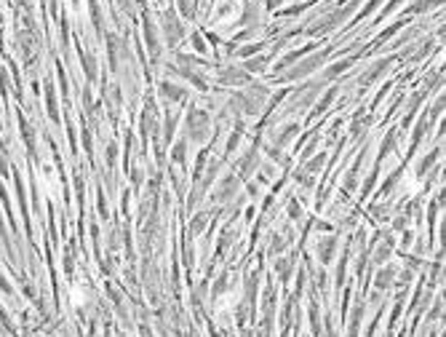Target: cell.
I'll return each mask as SVG.
<instances>
[{"instance_id":"6da1fadb","label":"cell","mask_w":446,"mask_h":337,"mask_svg":"<svg viewBox=\"0 0 446 337\" xmlns=\"http://www.w3.org/2000/svg\"><path fill=\"white\" fill-rule=\"evenodd\" d=\"M356 6H358V0H350L347 6H339V8H334V11H328V14H323L318 21H313V25L308 27V35H323V32H328V30L339 27V25H342V21L356 11Z\"/></svg>"},{"instance_id":"7a4b0ae2","label":"cell","mask_w":446,"mask_h":337,"mask_svg":"<svg viewBox=\"0 0 446 337\" xmlns=\"http://www.w3.org/2000/svg\"><path fill=\"white\" fill-rule=\"evenodd\" d=\"M208 126H211V121H208V115L203 110L193 107L190 113H187V139H190V142H198V145L206 142Z\"/></svg>"},{"instance_id":"3957f363","label":"cell","mask_w":446,"mask_h":337,"mask_svg":"<svg viewBox=\"0 0 446 337\" xmlns=\"http://www.w3.org/2000/svg\"><path fill=\"white\" fill-rule=\"evenodd\" d=\"M328 54H332V49H323V51H318V54H313V56H308V59H304L302 64H297V67H291L289 70V73L286 75H280L278 80H280V83H289V80H297V78H304V75H308V73H313V70L315 67H321V62L326 59V56Z\"/></svg>"},{"instance_id":"277c9868","label":"cell","mask_w":446,"mask_h":337,"mask_svg":"<svg viewBox=\"0 0 446 337\" xmlns=\"http://www.w3.org/2000/svg\"><path fill=\"white\" fill-rule=\"evenodd\" d=\"M163 38H166L169 46H177L184 38V25L177 19V14H174L171 8L163 14Z\"/></svg>"},{"instance_id":"5b68a950","label":"cell","mask_w":446,"mask_h":337,"mask_svg":"<svg viewBox=\"0 0 446 337\" xmlns=\"http://www.w3.org/2000/svg\"><path fill=\"white\" fill-rule=\"evenodd\" d=\"M142 27H145V40H147V49L150 54L158 59V54H160V43H158V32H155V25H152V19L145 14L142 16Z\"/></svg>"},{"instance_id":"8992f818","label":"cell","mask_w":446,"mask_h":337,"mask_svg":"<svg viewBox=\"0 0 446 337\" xmlns=\"http://www.w3.org/2000/svg\"><path fill=\"white\" fill-rule=\"evenodd\" d=\"M246 73L243 70H236V67H227V70H222L219 73V83H225V86H238V83H246Z\"/></svg>"},{"instance_id":"52a82bcc","label":"cell","mask_w":446,"mask_h":337,"mask_svg":"<svg viewBox=\"0 0 446 337\" xmlns=\"http://www.w3.org/2000/svg\"><path fill=\"white\" fill-rule=\"evenodd\" d=\"M78 56H80V64H83V70H86L88 80L93 83V80L99 78V73H97V59H93V56H91L88 51H83V49H80V46H78Z\"/></svg>"},{"instance_id":"ba28073f","label":"cell","mask_w":446,"mask_h":337,"mask_svg":"<svg viewBox=\"0 0 446 337\" xmlns=\"http://www.w3.org/2000/svg\"><path fill=\"white\" fill-rule=\"evenodd\" d=\"M45 107H49V118L59 121V110H56V94H54V83L45 80Z\"/></svg>"},{"instance_id":"9c48e42d","label":"cell","mask_w":446,"mask_h":337,"mask_svg":"<svg viewBox=\"0 0 446 337\" xmlns=\"http://www.w3.org/2000/svg\"><path fill=\"white\" fill-rule=\"evenodd\" d=\"M160 94L171 99V102H184L187 99V91L179 88V86H174V83H160Z\"/></svg>"},{"instance_id":"30bf717a","label":"cell","mask_w":446,"mask_h":337,"mask_svg":"<svg viewBox=\"0 0 446 337\" xmlns=\"http://www.w3.org/2000/svg\"><path fill=\"white\" fill-rule=\"evenodd\" d=\"M438 6H443V0H414L406 11H409V14H425V11L438 8Z\"/></svg>"},{"instance_id":"8fae6325","label":"cell","mask_w":446,"mask_h":337,"mask_svg":"<svg viewBox=\"0 0 446 337\" xmlns=\"http://www.w3.org/2000/svg\"><path fill=\"white\" fill-rule=\"evenodd\" d=\"M334 249H337V236L323 238V241L318 243V254H321V260L328 262V260H332V254H334Z\"/></svg>"},{"instance_id":"7c38bea8","label":"cell","mask_w":446,"mask_h":337,"mask_svg":"<svg viewBox=\"0 0 446 337\" xmlns=\"http://www.w3.org/2000/svg\"><path fill=\"white\" fill-rule=\"evenodd\" d=\"M236 188H238V179H236V177H227L225 182H222V188H219V193H217V198H219V201L232 198V193H236Z\"/></svg>"},{"instance_id":"4fadbf2b","label":"cell","mask_w":446,"mask_h":337,"mask_svg":"<svg viewBox=\"0 0 446 337\" xmlns=\"http://www.w3.org/2000/svg\"><path fill=\"white\" fill-rule=\"evenodd\" d=\"M291 268H294V257H284V260H278V262H275V273L284 278V281H289Z\"/></svg>"},{"instance_id":"5bb4252c","label":"cell","mask_w":446,"mask_h":337,"mask_svg":"<svg viewBox=\"0 0 446 337\" xmlns=\"http://www.w3.org/2000/svg\"><path fill=\"white\" fill-rule=\"evenodd\" d=\"M393 284V271L385 268L382 273H377V281H374V292H382V289H387Z\"/></svg>"},{"instance_id":"9a60e30c","label":"cell","mask_w":446,"mask_h":337,"mask_svg":"<svg viewBox=\"0 0 446 337\" xmlns=\"http://www.w3.org/2000/svg\"><path fill=\"white\" fill-rule=\"evenodd\" d=\"M171 158H174V164H184L187 161V139H179L177 142V147H174V153H171Z\"/></svg>"},{"instance_id":"2e32d148","label":"cell","mask_w":446,"mask_h":337,"mask_svg":"<svg viewBox=\"0 0 446 337\" xmlns=\"http://www.w3.org/2000/svg\"><path fill=\"white\" fill-rule=\"evenodd\" d=\"M390 249H393V238H385L380 246H377V254H374V260H377V262H385L387 257H390Z\"/></svg>"},{"instance_id":"e0dca14e","label":"cell","mask_w":446,"mask_h":337,"mask_svg":"<svg viewBox=\"0 0 446 337\" xmlns=\"http://www.w3.org/2000/svg\"><path fill=\"white\" fill-rule=\"evenodd\" d=\"M438 153H441V150H438V147H433V150H430V153H428L425 158H422V161H419V166H417V174H425V171H428V169L433 166V161H436V158H438Z\"/></svg>"},{"instance_id":"ac0fdd59","label":"cell","mask_w":446,"mask_h":337,"mask_svg":"<svg viewBox=\"0 0 446 337\" xmlns=\"http://www.w3.org/2000/svg\"><path fill=\"white\" fill-rule=\"evenodd\" d=\"M206 222H208V214H206V212L195 214V219L190 222V233H193V236H198V233H201V230L206 228Z\"/></svg>"},{"instance_id":"d6986e66","label":"cell","mask_w":446,"mask_h":337,"mask_svg":"<svg viewBox=\"0 0 446 337\" xmlns=\"http://www.w3.org/2000/svg\"><path fill=\"white\" fill-rule=\"evenodd\" d=\"M19 123H21V134H25V142H27V147H30V150H35V134H32V126H30L25 118H21V115H19Z\"/></svg>"},{"instance_id":"ffe728a7","label":"cell","mask_w":446,"mask_h":337,"mask_svg":"<svg viewBox=\"0 0 446 337\" xmlns=\"http://www.w3.org/2000/svg\"><path fill=\"white\" fill-rule=\"evenodd\" d=\"M265 67H267V59H265V56H254V59L246 62V70H249V73H262Z\"/></svg>"},{"instance_id":"44dd1931","label":"cell","mask_w":446,"mask_h":337,"mask_svg":"<svg viewBox=\"0 0 446 337\" xmlns=\"http://www.w3.org/2000/svg\"><path fill=\"white\" fill-rule=\"evenodd\" d=\"M88 8H91V19H93V27L102 32V11H99V3L97 0H88Z\"/></svg>"},{"instance_id":"7402d4cb","label":"cell","mask_w":446,"mask_h":337,"mask_svg":"<svg viewBox=\"0 0 446 337\" xmlns=\"http://www.w3.org/2000/svg\"><path fill=\"white\" fill-rule=\"evenodd\" d=\"M350 64H353V59H345V62H339V64H332V67L326 70V78H337L339 73H345Z\"/></svg>"},{"instance_id":"603a6c76","label":"cell","mask_w":446,"mask_h":337,"mask_svg":"<svg viewBox=\"0 0 446 337\" xmlns=\"http://www.w3.org/2000/svg\"><path fill=\"white\" fill-rule=\"evenodd\" d=\"M387 64H390V59H385V62H380V64H374V67L369 70V75L363 78V83H369V80H374V78H377V75H382Z\"/></svg>"},{"instance_id":"cb8c5ba5","label":"cell","mask_w":446,"mask_h":337,"mask_svg":"<svg viewBox=\"0 0 446 337\" xmlns=\"http://www.w3.org/2000/svg\"><path fill=\"white\" fill-rule=\"evenodd\" d=\"M323 161H326V155H323V153H318L313 161H308V166H304V171H308V174H315V171H318V169L323 166Z\"/></svg>"},{"instance_id":"d4e9b609","label":"cell","mask_w":446,"mask_h":337,"mask_svg":"<svg viewBox=\"0 0 446 337\" xmlns=\"http://www.w3.org/2000/svg\"><path fill=\"white\" fill-rule=\"evenodd\" d=\"M334 94H337V88H328V91H326V97H323V99L318 102V107H315V110H313V115H318V113H323V110L328 107V102H332V99H334Z\"/></svg>"},{"instance_id":"484cf974","label":"cell","mask_w":446,"mask_h":337,"mask_svg":"<svg viewBox=\"0 0 446 337\" xmlns=\"http://www.w3.org/2000/svg\"><path fill=\"white\" fill-rule=\"evenodd\" d=\"M297 131H299V126H297V123H291V126H289V129H286L284 134H280V137H278V145H286V142H289V139H294V137H297Z\"/></svg>"},{"instance_id":"4316f807","label":"cell","mask_w":446,"mask_h":337,"mask_svg":"<svg viewBox=\"0 0 446 337\" xmlns=\"http://www.w3.org/2000/svg\"><path fill=\"white\" fill-rule=\"evenodd\" d=\"M265 43H254V46H243V49H238V56H254L256 51H262Z\"/></svg>"},{"instance_id":"83f0119b","label":"cell","mask_w":446,"mask_h":337,"mask_svg":"<svg viewBox=\"0 0 446 337\" xmlns=\"http://www.w3.org/2000/svg\"><path fill=\"white\" fill-rule=\"evenodd\" d=\"M179 14L184 19H193V3L190 0H179Z\"/></svg>"},{"instance_id":"f1b7e54d","label":"cell","mask_w":446,"mask_h":337,"mask_svg":"<svg viewBox=\"0 0 446 337\" xmlns=\"http://www.w3.org/2000/svg\"><path fill=\"white\" fill-rule=\"evenodd\" d=\"M174 123H177V115L169 110V115H166V139H171V134H174Z\"/></svg>"},{"instance_id":"f546056e","label":"cell","mask_w":446,"mask_h":337,"mask_svg":"<svg viewBox=\"0 0 446 337\" xmlns=\"http://www.w3.org/2000/svg\"><path fill=\"white\" fill-rule=\"evenodd\" d=\"M225 286H227V273H222V278H219L217 286H214V297H219L222 292H225Z\"/></svg>"},{"instance_id":"4dcf8cb0","label":"cell","mask_w":446,"mask_h":337,"mask_svg":"<svg viewBox=\"0 0 446 337\" xmlns=\"http://www.w3.org/2000/svg\"><path fill=\"white\" fill-rule=\"evenodd\" d=\"M238 139H241V129H236V131H232V137L227 139V153H230V150H236V145H238Z\"/></svg>"},{"instance_id":"1f68e13d","label":"cell","mask_w":446,"mask_h":337,"mask_svg":"<svg viewBox=\"0 0 446 337\" xmlns=\"http://www.w3.org/2000/svg\"><path fill=\"white\" fill-rule=\"evenodd\" d=\"M380 3H382V0H369V3H366V8H363V11H361V16H369V14H371V11H374V8H377Z\"/></svg>"},{"instance_id":"d6a6232c","label":"cell","mask_w":446,"mask_h":337,"mask_svg":"<svg viewBox=\"0 0 446 337\" xmlns=\"http://www.w3.org/2000/svg\"><path fill=\"white\" fill-rule=\"evenodd\" d=\"M193 43H195V49L201 51V54H206V43H203V38H201V35H193Z\"/></svg>"},{"instance_id":"836d02e7","label":"cell","mask_w":446,"mask_h":337,"mask_svg":"<svg viewBox=\"0 0 446 337\" xmlns=\"http://www.w3.org/2000/svg\"><path fill=\"white\" fill-rule=\"evenodd\" d=\"M118 6L123 8V14H128V16L134 14V8H131V0H118Z\"/></svg>"},{"instance_id":"e575fe53","label":"cell","mask_w":446,"mask_h":337,"mask_svg":"<svg viewBox=\"0 0 446 337\" xmlns=\"http://www.w3.org/2000/svg\"><path fill=\"white\" fill-rule=\"evenodd\" d=\"M289 214L294 217V219H297V217L302 214V212H299V204H297V201H289Z\"/></svg>"},{"instance_id":"d590c367","label":"cell","mask_w":446,"mask_h":337,"mask_svg":"<svg viewBox=\"0 0 446 337\" xmlns=\"http://www.w3.org/2000/svg\"><path fill=\"white\" fill-rule=\"evenodd\" d=\"M83 147H86V153H88V155L93 153V147H91V134H88V131H83Z\"/></svg>"},{"instance_id":"8d00e7d4","label":"cell","mask_w":446,"mask_h":337,"mask_svg":"<svg viewBox=\"0 0 446 337\" xmlns=\"http://www.w3.org/2000/svg\"><path fill=\"white\" fill-rule=\"evenodd\" d=\"M0 238L6 241V246L11 249V243H8V233H6V222H3V217H0Z\"/></svg>"},{"instance_id":"74e56055","label":"cell","mask_w":446,"mask_h":337,"mask_svg":"<svg viewBox=\"0 0 446 337\" xmlns=\"http://www.w3.org/2000/svg\"><path fill=\"white\" fill-rule=\"evenodd\" d=\"M0 88H3V91L8 88V75H6V70H3V67H0Z\"/></svg>"},{"instance_id":"f35d334b","label":"cell","mask_w":446,"mask_h":337,"mask_svg":"<svg viewBox=\"0 0 446 337\" xmlns=\"http://www.w3.org/2000/svg\"><path fill=\"white\" fill-rule=\"evenodd\" d=\"M398 3H401V0H390V3H387L385 6V11H382V16H387V14H390V11H395V6Z\"/></svg>"},{"instance_id":"ab89813d","label":"cell","mask_w":446,"mask_h":337,"mask_svg":"<svg viewBox=\"0 0 446 337\" xmlns=\"http://www.w3.org/2000/svg\"><path fill=\"white\" fill-rule=\"evenodd\" d=\"M0 174H8V164H6V155L0 153Z\"/></svg>"},{"instance_id":"60d3db41","label":"cell","mask_w":446,"mask_h":337,"mask_svg":"<svg viewBox=\"0 0 446 337\" xmlns=\"http://www.w3.org/2000/svg\"><path fill=\"white\" fill-rule=\"evenodd\" d=\"M0 289H3V292H8V295H11V284L6 281V278H3V276H0Z\"/></svg>"},{"instance_id":"b9f144b4","label":"cell","mask_w":446,"mask_h":337,"mask_svg":"<svg viewBox=\"0 0 446 337\" xmlns=\"http://www.w3.org/2000/svg\"><path fill=\"white\" fill-rule=\"evenodd\" d=\"M278 3H280V0H267V8H275Z\"/></svg>"},{"instance_id":"7bdbcfd3","label":"cell","mask_w":446,"mask_h":337,"mask_svg":"<svg viewBox=\"0 0 446 337\" xmlns=\"http://www.w3.org/2000/svg\"><path fill=\"white\" fill-rule=\"evenodd\" d=\"M182 337H198V334H195V332L190 329V332H187V334H182Z\"/></svg>"},{"instance_id":"ee69618b","label":"cell","mask_w":446,"mask_h":337,"mask_svg":"<svg viewBox=\"0 0 446 337\" xmlns=\"http://www.w3.org/2000/svg\"><path fill=\"white\" fill-rule=\"evenodd\" d=\"M142 337H152V334H150V329H142Z\"/></svg>"},{"instance_id":"f6af8a7d","label":"cell","mask_w":446,"mask_h":337,"mask_svg":"<svg viewBox=\"0 0 446 337\" xmlns=\"http://www.w3.org/2000/svg\"><path fill=\"white\" fill-rule=\"evenodd\" d=\"M163 3H166V0H163Z\"/></svg>"}]
</instances>
